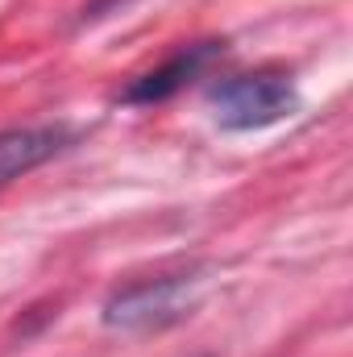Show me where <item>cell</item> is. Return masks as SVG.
Instances as JSON below:
<instances>
[{
    "instance_id": "277c9868",
    "label": "cell",
    "mask_w": 353,
    "mask_h": 357,
    "mask_svg": "<svg viewBox=\"0 0 353 357\" xmlns=\"http://www.w3.org/2000/svg\"><path fill=\"white\" fill-rule=\"evenodd\" d=\"M71 146L63 125H29V129H0V187L17 183L21 175L38 171L54 154Z\"/></svg>"
},
{
    "instance_id": "7a4b0ae2",
    "label": "cell",
    "mask_w": 353,
    "mask_h": 357,
    "mask_svg": "<svg viewBox=\"0 0 353 357\" xmlns=\"http://www.w3.org/2000/svg\"><path fill=\"white\" fill-rule=\"evenodd\" d=\"M208 104L220 129L233 133H250V129H270L278 121H287L299 108V91L291 84L287 71H250V75H229L220 84L208 88Z\"/></svg>"
},
{
    "instance_id": "6da1fadb",
    "label": "cell",
    "mask_w": 353,
    "mask_h": 357,
    "mask_svg": "<svg viewBox=\"0 0 353 357\" xmlns=\"http://www.w3.org/2000/svg\"><path fill=\"white\" fill-rule=\"evenodd\" d=\"M200 278L195 274H158V278H137L117 287L104 299L100 320L112 333H154L187 320L200 303Z\"/></svg>"
},
{
    "instance_id": "5b68a950",
    "label": "cell",
    "mask_w": 353,
    "mask_h": 357,
    "mask_svg": "<svg viewBox=\"0 0 353 357\" xmlns=\"http://www.w3.org/2000/svg\"><path fill=\"white\" fill-rule=\"evenodd\" d=\"M195 357H212V354H195Z\"/></svg>"
},
{
    "instance_id": "3957f363",
    "label": "cell",
    "mask_w": 353,
    "mask_h": 357,
    "mask_svg": "<svg viewBox=\"0 0 353 357\" xmlns=\"http://www.w3.org/2000/svg\"><path fill=\"white\" fill-rule=\"evenodd\" d=\"M220 54H225V42H195V46H183V50L171 54L163 67L137 75L129 88L121 91V100H125V104H163V100H171L175 91L187 88L204 67H212Z\"/></svg>"
}]
</instances>
